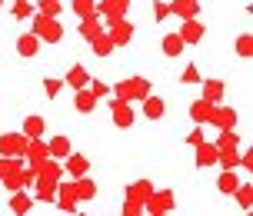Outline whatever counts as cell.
Segmentation results:
<instances>
[{
  "label": "cell",
  "mask_w": 253,
  "mask_h": 216,
  "mask_svg": "<svg viewBox=\"0 0 253 216\" xmlns=\"http://www.w3.org/2000/svg\"><path fill=\"white\" fill-rule=\"evenodd\" d=\"M90 47H93L97 57H110V53H114V40L107 37V34H97V37L90 40Z\"/></svg>",
  "instance_id": "cell-24"
},
{
  "label": "cell",
  "mask_w": 253,
  "mask_h": 216,
  "mask_svg": "<svg viewBox=\"0 0 253 216\" xmlns=\"http://www.w3.org/2000/svg\"><path fill=\"white\" fill-rule=\"evenodd\" d=\"M74 13H77V17H90V13H97V0H74Z\"/></svg>",
  "instance_id": "cell-31"
},
{
  "label": "cell",
  "mask_w": 253,
  "mask_h": 216,
  "mask_svg": "<svg viewBox=\"0 0 253 216\" xmlns=\"http://www.w3.org/2000/svg\"><path fill=\"white\" fill-rule=\"evenodd\" d=\"M114 93H117V100H143L147 93H150V83L143 80V76H130V80H120L114 87Z\"/></svg>",
  "instance_id": "cell-2"
},
{
  "label": "cell",
  "mask_w": 253,
  "mask_h": 216,
  "mask_svg": "<svg viewBox=\"0 0 253 216\" xmlns=\"http://www.w3.org/2000/svg\"><path fill=\"white\" fill-rule=\"evenodd\" d=\"M203 100L213 107L223 100V80H203Z\"/></svg>",
  "instance_id": "cell-17"
},
{
  "label": "cell",
  "mask_w": 253,
  "mask_h": 216,
  "mask_svg": "<svg viewBox=\"0 0 253 216\" xmlns=\"http://www.w3.org/2000/svg\"><path fill=\"white\" fill-rule=\"evenodd\" d=\"M74 107H77V113H93V110H97V97H93L90 90H77Z\"/></svg>",
  "instance_id": "cell-16"
},
{
  "label": "cell",
  "mask_w": 253,
  "mask_h": 216,
  "mask_svg": "<svg viewBox=\"0 0 253 216\" xmlns=\"http://www.w3.org/2000/svg\"><path fill=\"white\" fill-rule=\"evenodd\" d=\"M183 83H200V70H197L193 64H190L187 70H183Z\"/></svg>",
  "instance_id": "cell-39"
},
{
  "label": "cell",
  "mask_w": 253,
  "mask_h": 216,
  "mask_svg": "<svg viewBox=\"0 0 253 216\" xmlns=\"http://www.w3.org/2000/svg\"><path fill=\"white\" fill-rule=\"evenodd\" d=\"M187 143H190V146H197V143H203V130L197 127L193 133H187Z\"/></svg>",
  "instance_id": "cell-40"
},
{
  "label": "cell",
  "mask_w": 253,
  "mask_h": 216,
  "mask_svg": "<svg viewBox=\"0 0 253 216\" xmlns=\"http://www.w3.org/2000/svg\"><path fill=\"white\" fill-rule=\"evenodd\" d=\"M183 47H187V43L180 40V34H167V37H164V53H167V57H180Z\"/></svg>",
  "instance_id": "cell-25"
},
{
  "label": "cell",
  "mask_w": 253,
  "mask_h": 216,
  "mask_svg": "<svg viewBox=\"0 0 253 216\" xmlns=\"http://www.w3.org/2000/svg\"><path fill=\"white\" fill-rule=\"evenodd\" d=\"M37 50H40V40L34 34H20L17 37V53L20 57H37Z\"/></svg>",
  "instance_id": "cell-15"
},
{
  "label": "cell",
  "mask_w": 253,
  "mask_h": 216,
  "mask_svg": "<svg viewBox=\"0 0 253 216\" xmlns=\"http://www.w3.org/2000/svg\"><path fill=\"white\" fill-rule=\"evenodd\" d=\"M24 156H30V163H37V160H43L47 156V143L43 140H27V150Z\"/></svg>",
  "instance_id": "cell-29"
},
{
  "label": "cell",
  "mask_w": 253,
  "mask_h": 216,
  "mask_svg": "<svg viewBox=\"0 0 253 216\" xmlns=\"http://www.w3.org/2000/svg\"><path fill=\"white\" fill-rule=\"evenodd\" d=\"M237 143H240V137H237L233 130H223L220 140H216V150H230V146H237Z\"/></svg>",
  "instance_id": "cell-32"
},
{
  "label": "cell",
  "mask_w": 253,
  "mask_h": 216,
  "mask_svg": "<svg viewBox=\"0 0 253 216\" xmlns=\"http://www.w3.org/2000/svg\"><path fill=\"white\" fill-rule=\"evenodd\" d=\"M197 10H200L197 0H173V3H170V13H177V17H183V20L197 17Z\"/></svg>",
  "instance_id": "cell-20"
},
{
  "label": "cell",
  "mask_w": 253,
  "mask_h": 216,
  "mask_svg": "<svg viewBox=\"0 0 253 216\" xmlns=\"http://www.w3.org/2000/svg\"><path fill=\"white\" fill-rule=\"evenodd\" d=\"M24 150H27V137H20V133H3L0 137V153L7 156V160H20L24 156Z\"/></svg>",
  "instance_id": "cell-3"
},
{
  "label": "cell",
  "mask_w": 253,
  "mask_h": 216,
  "mask_svg": "<svg viewBox=\"0 0 253 216\" xmlns=\"http://www.w3.org/2000/svg\"><path fill=\"white\" fill-rule=\"evenodd\" d=\"M143 203H147V210H150V213H170V206H173V193H167V190L150 193Z\"/></svg>",
  "instance_id": "cell-5"
},
{
  "label": "cell",
  "mask_w": 253,
  "mask_h": 216,
  "mask_svg": "<svg viewBox=\"0 0 253 216\" xmlns=\"http://www.w3.org/2000/svg\"><path fill=\"white\" fill-rule=\"evenodd\" d=\"M63 83H67L70 90H87V83H90V73H87V67L74 64L70 70H67V76H63Z\"/></svg>",
  "instance_id": "cell-6"
},
{
  "label": "cell",
  "mask_w": 253,
  "mask_h": 216,
  "mask_svg": "<svg viewBox=\"0 0 253 216\" xmlns=\"http://www.w3.org/2000/svg\"><path fill=\"white\" fill-rule=\"evenodd\" d=\"M216 156H220V150H216V143H197V166H213Z\"/></svg>",
  "instance_id": "cell-11"
},
{
  "label": "cell",
  "mask_w": 253,
  "mask_h": 216,
  "mask_svg": "<svg viewBox=\"0 0 253 216\" xmlns=\"http://www.w3.org/2000/svg\"><path fill=\"white\" fill-rule=\"evenodd\" d=\"M30 34H34L37 40H47V43H60L63 40V27L57 24V17H43V13H37Z\"/></svg>",
  "instance_id": "cell-1"
},
{
  "label": "cell",
  "mask_w": 253,
  "mask_h": 216,
  "mask_svg": "<svg viewBox=\"0 0 253 216\" xmlns=\"http://www.w3.org/2000/svg\"><path fill=\"white\" fill-rule=\"evenodd\" d=\"M180 40H183V43H200L203 40V27L197 24V17H190V20H183V24H180Z\"/></svg>",
  "instance_id": "cell-8"
},
{
  "label": "cell",
  "mask_w": 253,
  "mask_h": 216,
  "mask_svg": "<svg viewBox=\"0 0 253 216\" xmlns=\"http://www.w3.org/2000/svg\"><path fill=\"white\" fill-rule=\"evenodd\" d=\"M57 200H60V210H74L77 206V190H74V183H57Z\"/></svg>",
  "instance_id": "cell-13"
},
{
  "label": "cell",
  "mask_w": 253,
  "mask_h": 216,
  "mask_svg": "<svg viewBox=\"0 0 253 216\" xmlns=\"http://www.w3.org/2000/svg\"><path fill=\"white\" fill-rule=\"evenodd\" d=\"M37 200H43V203H53V200H57V183H53V180L37 177Z\"/></svg>",
  "instance_id": "cell-23"
},
{
  "label": "cell",
  "mask_w": 253,
  "mask_h": 216,
  "mask_svg": "<svg viewBox=\"0 0 253 216\" xmlns=\"http://www.w3.org/2000/svg\"><path fill=\"white\" fill-rule=\"evenodd\" d=\"M30 206H34V200H30L24 190H20V193L13 190V196H10V210H13V213H17V216H27V213H30Z\"/></svg>",
  "instance_id": "cell-22"
},
{
  "label": "cell",
  "mask_w": 253,
  "mask_h": 216,
  "mask_svg": "<svg viewBox=\"0 0 253 216\" xmlns=\"http://www.w3.org/2000/svg\"><path fill=\"white\" fill-rule=\"evenodd\" d=\"M233 196L240 200V206H243V210H250V200H253V193H250V183H240V186L233 190Z\"/></svg>",
  "instance_id": "cell-34"
},
{
  "label": "cell",
  "mask_w": 253,
  "mask_h": 216,
  "mask_svg": "<svg viewBox=\"0 0 253 216\" xmlns=\"http://www.w3.org/2000/svg\"><path fill=\"white\" fill-rule=\"evenodd\" d=\"M90 93H93L97 100H103V97H110V87H107V83H100V80H93V83H90Z\"/></svg>",
  "instance_id": "cell-35"
},
{
  "label": "cell",
  "mask_w": 253,
  "mask_h": 216,
  "mask_svg": "<svg viewBox=\"0 0 253 216\" xmlns=\"http://www.w3.org/2000/svg\"><path fill=\"white\" fill-rule=\"evenodd\" d=\"M107 37L114 40V47H124V43H130V40H133V24H130V20H124V17H117V20H110Z\"/></svg>",
  "instance_id": "cell-4"
},
{
  "label": "cell",
  "mask_w": 253,
  "mask_h": 216,
  "mask_svg": "<svg viewBox=\"0 0 253 216\" xmlns=\"http://www.w3.org/2000/svg\"><path fill=\"white\" fill-rule=\"evenodd\" d=\"M250 47H253V40H250V34H243V37L237 40V53H240V57H250Z\"/></svg>",
  "instance_id": "cell-36"
},
{
  "label": "cell",
  "mask_w": 253,
  "mask_h": 216,
  "mask_svg": "<svg viewBox=\"0 0 253 216\" xmlns=\"http://www.w3.org/2000/svg\"><path fill=\"white\" fill-rule=\"evenodd\" d=\"M60 87H63V80H50V76L43 80V90H47V97H57V93H60Z\"/></svg>",
  "instance_id": "cell-38"
},
{
  "label": "cell",
  "mask_w": 253,
  "mask_h": 216,
  "mask_svg": "<svg viewBox=\"0 0 253 216\" xmlns=\"http://www.w3.org/2000/svg\"><path fill=\"white\" fill-rule=\"evenodd\" d=\"M10 170H13V163H10V160H0V180L7 177V173H10Z\"/></svg>",
  "instance_id": "cell-41"
},
{
  "label": "cell",
  "mask_w": 253,
  "mask_h": 216,
  "mask_svg": "<svg viewBox=\"0 0 253 216\" xmlns=\"http://www.w3.org/2000/svg\"><path fill=\"white\" fill-rule=\"evenodd\" d=\"M13 17H17V20H27V17H34V3H30V0H13Z\"/></svg>",
  "instance_id": "cell-30"
},
{
  "label": "cell",
  "mask_w": 253,
  "mask_h": 216,
  "mask_svg": "<svg viewBox=\"0 0 253 216\" xmlns=\"http://www.w3.org/2000/svg\"><path fill=\"white\" fill-rule=\"evenodd\" d=\"M47 156H50V160H67V156H70V140H67V137H53V140L47 143Z\"/></svg>",
  "instance_id": "cell-14"
},
{
  "label": "cell",
  "mask_w": 253,
  "mask_h": 216,
  "mask_svg": "<svg viewBox=\"0 0 253 216\" xmlns=\"http://www.w3.org/2000/svg\"><path fill=\"white\" fill-rule=\"evenodd\" d=\"M210 113H213V103H207L203 97H200L197 103H193V107H190V116H193L197 123H203V120H210Z\"/></svg>",
  "instance_id": "cell-26"
},
{
  "label": "cell",
  "mask_w": 253,
  "mask_h": 216,
  "mask_svg": "<svg viewBox=\"0 0 253 216\" xmlns=\"http://www.w3.org/2000/svg\"><path fill=\"white\" fill-rule=\"evenodd\" d=\"M63 170H67V173H70L74 180H80V177H87L90 160H87V156H80V153H70V156H67V166H63Z\"/></svg>",
  "instance_id": "cell-10"
},
{
  "label": "cell",
  "mask_w": 253,
  "mask_h": 216,
  "mask_svg": "<svg viewBox=\"0 0 253 216\" xmlns=\"http://www.w3.org/2000/svg\"><path fill=\"white\" fill-rule=\"evenodd\" d=\"M74 190H77V200H93V196H97V186H93L87 177L74 180Z\"/></svg>",
  "instance_id": "cell-28"
},
{
  "label": "cell",
  "mask_w": 253,
  "mask_h": 216,
  "mask_svg": "<svg viewBox=\"0 0 253 216\" xmlns=\"http://www.w3.org/2000/svg\"><path fill=\"white\" fill-rule=\"evenodd\" d=\"M126 3H130V0H100V3H97V17L117 20V17L126 10Z\"/></svg>",
  "instance_id": "cell-9"
},
{
  "label": "cell",
  "mask_w": 253,
  "mask_h": 216,
  "mask_svg": "<svg viewBox=\"0 0 253 216\" xmlns=\"http://www.w3.org/2000/svg\"><path fill=\"white\" fill-rule=\"evenodd\" d=\"M97 34H103L100 17H97V13H90V17H84V24H80V37H84V40H93Z\"/></svg>",
  "instance_id": "cell-21"
},
{
  "label": "cell",
  "mask_w": 253,
  "mask_h": 216,
  "mask_svg": "<svg viewBox=\"0 0 253 216\" xmlns=\"http://www.w3.org/2000/svg\"><path fill=\"white\" fill-rule=\"evenodd\" d=\"M43 130H47L43 116H27V120H24V137H27V140H40Z\"/></svg>",
  "instance_id": "cell-19"
},
{
  "label": "cell",
  "mask_w": 253,
  "mask_h": 216,
  "mask_svg": "<svg viewBox=\"0 0 253 216\" xmlns=\"http://www.w3.org/2000/svg\"><path fill=\"white\" fill-rule=\"evenodd\" d=\"M164 113H167V103L160 100V97H150V93H147V97H143V116H147V120H160Z\"/></svg>",
  "instance_id": "cell-12"
},
{
  "label": "cell",
  "mask_w": 253,
  "mask_h": 216,
  "mask_svg": "<svg viewBox=\"0 0 253 216\" xmlns=\"http://www.w3.org/2000/svg\"><path fill=\"white\" fill-rule=\"evenodd\" d=\"M216 163L223 166V170H237V166H240V153H237V146H230V150H220Z\"/></svg>",
  "instance_id": "cell-27"
},
{
  "label": "cell",
  "mask_w": 253,
  "mask_h": 216,
  "mask_svg": "<svg viewBox=\"0 0 253 216\" xmlns=\"http://www.w3.org/2000/svg\"><path fill=\"white\" fill-rule=\"evenodd\" d=\"M153 17H157V20H167V17H170V3L157 0V3H153Z\"/></svg>",
  "instance_id": "cell-37"
},
{
  "label": "cell",
  "mask_w": 253,
  "mask_h": 216,
  "mask_svg": "<svg viewBox=\"0 0 253 216\" xmlns=\"http://www.w3.org/2000/svg\"><path fill=\"white\" fill-rule=\"evenodd\" d=\"M240 186V177L233 173V170H223L220 173V180H216V190L223 193V196H233V190Z\"/></svg>",
  "instance_id": "cell-18"
},
{
  "label": "cell",
  "mask_w": 253,
  "mask_h": 216,
  "mask_svg": "<svg viewBox=\"0 0 253 216\" xmlns=\"http://www.w3.org/2000/svg\"><path fill=\"white\" fill-rule=\"evenodd\" d=\"M110 110H114V123L120 130H126L130 123H133V107H130L126 100H114V103H110Z\"/></svg>",
  "instance_id": "cell-7"
},
{
  "label": "cell",
  "mask_w": 253,
  "mask_h": 216,
  "mask_svg": "<svg viewBox=\"0 0 253 216\" xmlns=\"http://www.w3.org/2000/svg\"><path fill=\"white\" fill-rule=\"evenodd\" d=\"M150 216H167V213H150Z\"/></svg>",
  "instance_id": "cell-42"
},
{
  "label": "cell",
  "mask_w": 253,
  "mask_h": 216,
  "mask_svg": "<svg viewBox=\"0 0 253 216\" xmlns=\"http://www.w3.org/2000/svg\"><path fill=\"white\" fill-rule=\"evenodd\" d=\"M37 13H43V17H57V13H60V0H40Z\"/></svg>",
  "instance_id": "cell-33"
}]
</instances>
